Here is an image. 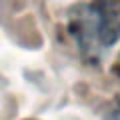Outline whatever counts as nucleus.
<instances>
[{"mask_svg":"<svg viewBox=\"0 0 120 120\" xmlns=\"http://www.w3.org/2000/svg\"><path fill=\"white\" fill-rule=\"evenodd\" d=\"M84 14L96 44L108 48L120 40V0H92Z\"/></svg>","mask_w":120,"mask_h":120,"instance_id":"1","label":"nucleus"},{"mask_svg":"<svg viewBox=\"0 0 120 120\" xmlns=\"http://www.w3.org/2000/svg\"><path fill=\"white\" fill-rule=\"evenodd\" d=\"M108 120H120V108H118L116 112H112V114H110V118H108Z\"/></svg>","mask_w":120,"mask_h":120,"instance_id":"2","label":"nucleus"}]
</instances>
